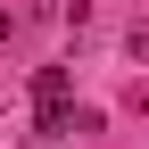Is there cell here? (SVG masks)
<instances>
[{
	"label": "cell",
	"mask_w": 149,
	"mask_h": 149,
	"mask_svg": "<svg viewBox=\"0 0 149 149\" xmlns=\"http://www.w3.org/2000/svg\"><path fill=\"white\" fill-rule=\"evenodd\" d=\"M33 133H66V66H42L33 74Z\"/></svg>",
	"instance_id": "obj_1"
},
{
	"label": "cell",
	"mask_w": 149,
	"mask_h": 149,
	"mask_svg": "<svg viewBox=\"0 0 149 149\" xmlns=\"http://www.w3.org/2000/svg\"><path fill=\"white\" fill-rule=\"evenodd\" d=\"M133 58H149V25H133Z\"/></svg>",
	"instance_id": "obj_2"
},
{
	"label": "cell",
	"mask_w": 149,
	"mask_h": 149,
	"mask_svg": "<svg viewBox=\"0 0 149 149\" xmlns=\"http://www.w3.org/2000/svg\"><path fill=\"white\" fill-rule=\"evenodd\" d=\"M0 42H8V8H0Z\"/></svg>",
	"instance_id": "obj_3"
}]
</instances>
